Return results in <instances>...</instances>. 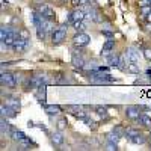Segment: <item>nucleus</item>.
I'll use <instances>...</instances> for the list:
<instances>
[{
  "mask_svg": "<svg viewBox=\"0 0 151 151\" xmlns=\"http://www.w3.org/2000/svg\"><path fill=\"white\" fill-rule=\"evenodd\" d=\"M44 107H45V112L48 113L50 116L58 115V113L60 112V107H59V106H44Z\"/></svg>",
  "mask_w": 151,
  "mask_h": 151,
  "instance_id": "16",
  "label": "nucleus"
},
{
  "mask_svg": "<svg viewBox=\"0 0 151 151\" xmlns=\"http://www.w3.org/2000/svg\"><path fill=\"white\" fill-rule=\"evenodd\" d=\"M125 56H127V59H129V62H136L139 60V52L134 48V47H129L127 50H125Z\"/></svg>",
  "mask_w": 151,
  "mask_h": 151,
  "instance_id": "10",
  "label": "nucleus"
},
{
  "mask_svg": "<svg viewBox=\"0 0 151 151\" xmlns=\"http://www.w3.org/2000/svg\"><path fill=\"white\" fill-rule=\"evenodd\" d=\"M147 76H151V68H148V70H147Z\"/></svg>",
  "mask_w": 151,
  "mask_h": 151,
  "instance_id": "34",
  "label": "nucleus"
},
{
  "mask_svg": "<svg viewBox=\"0 0 151 151\" xmlns=\"http://www.w3.org/2000/svg\"><path fill=\"white\" fill-rule=\"evenodd\" d=\"M89 80H92L95 83H113V82H116L115 77H112L110 74H107L104 71H100L98 74L97 73H91L89 74Z\"/></svg>",
  "mask_w": 151,
  "mask_h": 151,
  "instance_id": "1",
  "label": "nucleus"
},
{
  "mask_svg": "<svg viewBox=\"0 0 151 151\" xmlns=\"http://www.w3.org/2000/svg\"><path fill=\"white\" fill-rule=\"evenodd\" d=\"M36 11L40 12V14L45 18V20H52V21H55V12H53V9L50 8L48 5H45V3H41V5H38L36 6Z\"/></svg>",
  "mask_w": 151,
  "mask_h": 151,
  "instance_id": "4",
  "label": "nucleus"
},
{
  "mask_svg": "<svg viewBox=\"0 0 151 151\" xmlns=\"http://www.w3.org/2000/svg\"><path fill=\"white\" fill-rule=\"evenodd\" d=\"M0 82H2V86H6L9 89H14L17 85V77L14 74L9 73H2V77H0Z\"/></svg>",
  "mask_w": 151,
  "mask_h": 151,
  "instance_id": "3",
  "label": "nucleus"
},
{
  "mask_svg": "<svg viewBox=\"0 0 151 151\" xmlns=\"http://www.w3.org/2000/svg\"><path fill=\"white\" fill-rule=\"evenodd\" d=\"M52 142H53L56 147H59V145L64 144V136H62V133H60V132L53 133V136H52Z\"/></svg>",
  "mask_w": 151,
  "mask_h": 151,
  "instance_id": "14",
  "label": "nucleus"
},
{
  "mask_svg": "<svg viewBox=\"0 0 151 151\" xmlns=\"http://www.w3.org/2000/svg\"><path fill=\"white\" fill-rule=\"evenodd\" d=\"M107 64H109V67L118 68V65H119V56L115 55V53H110V55L107 56Z\"/></svg>",
  "mask_w": 151,
  "mask_h": 151,
  "instance_id": "13",
  "label": "nucleus"
},
{
  "mask_svg": "<svg viewBox=\"0 0 151 151\" xmlns=\"http://www.w3.org/2000/svg\"><path fill=\"white\" fill-rule=\"evenodd\" d=\"M27 45H29V40H24V38L18 36L17 40L12 42L11 48L14 50V52H17V53H21V52H24V50L27 48Z\"/></svg>",
  "mask_w": 151,
  "mask_h": 151,
  "instance_id": "6",
  "label": "nucleus"
},
{
  "mask_svg": "<svg viewBox=\"0 0 151 151\" xmlns=\"http://www.w3.org/2000/svg\"><path fill=\"white\" fill-rule=\"evenodd\" d=\"M125 71L133 73V74H137V73H139V68H137V64H134V62H130V64H127V68H125Z\"/></svg>",
  "mask_w": 151,
  "mask_h": 151,
  "instance_id": "20",
  "label": "nucleus"
},
{
  "mask_svg": "<svg viewBox=\"0 0 151 151\" xmlns=\"http://www.w3.org/2000/svg\"><path fill=\"white\" fill-rule=\"evenodd\" d=\"M67 124H68V122H67V119H65V118L59 119V121H58V129H59V130H64V129L67 127Z\"/></svg>",
  "mask_w": 151,
  "mask_h": 151,
  "instance_id": "24",
  "label": "nucleus"
},
{
  "mask_svg": "<svg viewBox=\"0 0 151 151\" xmlns=\"http://www.w3.org/2000/svg\"><path fill=\"white\" fill-rule=\"evenodd\" d=\"M133 144H139V145H142V144H145V137L139 133V134H136V136H133L132 139H130Z\"/></svg>",
  "mask_w": 151,
  "mask_h": 151,
  "instance_id": "21",
  "label": "nucleus"
},
{
  "mask_svg": "<svg viewBox=\"0 0 151 151\" xmlns=\"http://www.w3.org/2000/svg\"><path fill=\"white\" fill-rule=\"evenodd\" d=\"M73 65L74 67H79V68H83L85 67V59L82 55L79 53H73Z\"/></svg>",
  "mask_w": 151,
  "mask_h": 151,
  "instance_id": "12",
  "label": "nucleus"
},
{
  "mask_svg": "<svg viewBox=\"0 0 151 151\" xmlns=\"http://www.w3.org/2000/svg\"><path fill=\"white\" fill-rule=\"evenodd\" d=\"M125 116H127L129 119H132V121H137L139 116H141L139 107L137 106H129L127 109H125Z\"/></svg>",
  "mask_w": 151,
  "mask_h": 151,
  "instance_id": "8",
  "label": "nucleus"
},
{
  "mask_svg": "<svg viewBox=\"0 0 151 151\" xmlns=\"http://www.w3.org/2000/svg\"><path fill=\"white\" fill-rule=\"evenodd\" d=\"M73 27H74V30H76V32H82V30L85 29L83 20H80V21H74V23H73Z\"/></svg>",
  "mask_w": 151,
  "mask_h": 151,
  "instance_id": "22",
  "label": "nucleus"
},
{
  "mask_svg": "<svg viewBox=\"0 0 151 151\" xmlns=\"http://www.w3.org/2000/svg\"><path fill=\"white\" fill-rule=\"evenodd\" d=\"M20 36L24 38V40H29V33H27L26 30H21V32H20Z\"/></svg>",
  "mask_w": 151,
  "mask_h": 151,
  "instance_id": "30",
  "label": "nucleus"
},
{
  "mask_svg": "<svg viewBox=\"0 0 151 151\" xmlns=\"http://www.w3.org/2000/svg\"><path fill=\"white\" fill-rule=\"evenodd\" d=\"M106 150H110V151H113V150H118V148H116V144H115V142H107V145H106Z\"/></svg>",
  "mask_w": 151,
  "mask_h": 151,
  "instance_id": "29",
  "label": "nucleus"
},
{
  "mask_svg": "<svg viewBox=\"0 0 151 151\" xmlns=\"http://www.w3.org/2000/svg\"><path fill=\"white\" fill-rule=\"evenodd\" d=\"M83 121L86 122V125H88V127H92V129H95V122H94L92 119H89V118H85Z\"/></svg>",
  "mask_w": 151,
  "mask_h": 151,
  "instance_id": "28",
  "label": "nucleus"
},
{
  "mask_svg": "<svg viewBox=\"0 0 151 151\" xmlns=\"http://www.w3.org/2000/svg\"><path fill=\"white\" fill-rule=\"evenodd\" d=\"M115 48V40H107L103 45V52H112Z\"/></svg>",
  "mask_w": 151,
  "mask_h": 151,
  "instance_id": "17",
  "label": "nucleus"
},
{
  "mask_svg": "<svg viewBox=\"0 0 151 151\" xmlns=\"http://www.w3.org/2000/svg\"><path fill=\"white\" fill-rule=\"evenodd\" d=\"M124 134L129 137V139H132L133 136H136V134H139V130H136V129H125V132H124Z\"/></svg>",
  "mask_w": 151,
  "mask_h": 151,
  "instance_id": "23",
  "label": "nucleus"
},
{
  "mask_svg": "<svg viewBox=\"0 0 151 151\" xmlns=\"http://www.w3.org/2000/svg\"><path fill=\"white\" fill-rule=\"evenodd\" d=\"M65 38H67V23L60 24L58 29L53 30V33H52V42L53 44H60Z\"/></svg>",
  "mask_w": 151,
  "mask_h": 151,
  "instance_id": "2",
  "label": "nucleus"
},
{
  "mask_svg": "<svg viewBox=\"0 0 151 151\" xmlns=\"http://www.w3.org/2000/svg\"><path fill=\"white\" fill-rule=\"evenodd\" d=\"M97 113H98L100 116H104V118L107 116V110L104 107H97Z\"/></svg>",
  "mask_w": 151,
  "mask_h": 151,
  "instance_id": "25",
  "label": "nucleus"
},
{
  "mask_svg": "<svg viewBox=\"0 0 151 151\" xmlns=\"http://www.w3.org/2000/svg\"><path fill=\"white\" fill-rule=\"evenodd\" d=\"M145 18H147V21H148V23H151V12H150V14H148Z\"/></svg>",
  "mask_w": 151,
  "mask_h": 151,
  "instance_id": "33",
  "label": "nucleus"
},
{
  "mask_svg": "<svg viewBox=\"0 0 151 151\" xmlns=\"http://www.w3.org/2000/svg\"><path fill=\"white\" fill-rule=\"evenodd\" d=\"M150 3H151V0H150Z\"/></svg>",
  "mask_w": 151,
  "mask_h": 151,
  "instance_id": "36",
  "label": "nucleus"
},
{
  "mask_svg": "<svg viewBox=\"0 0 151 151\" xmlns=\"http://www.w3.org/2000/svg\"><path fill=\"white\" fill-rule=\"evenodd\" d=\"M89 41H91L89 35H86V33H83V32H77V35L73 38V44H74V47H79V48L88 45V44H89Z\"/></svg>",
  "mask_w": 151,
  "mask_h": 151,
  "instance_id": "5",
  "label": "nucleus"
},
{
  "mask_svg": "<svg viewBox=\"0 0 151 151\" xmlns=\"http://www.w3.org/2000/svg\"><path fill=\"white\" fill-rule=\"evenodd\" d=\"M58 2H60V3H64V2H67V0H58Z\"/></svg>",
  "mask_w": 151,
  "mask_h": 151,
  "instance_id": "35",
  "label": "nucleus"
},
{
  "mask_svg": "<svg viewBox=\"0 0 151 151\" xmlns=\"http://www.w3.org/2000/svg\"><path fill=\"white\" fill-rule=\"evenodd\" d=\"M85 17H86V12L83 9H74V11H71V14L68 17V21L70 23L80 21V20H85Z\"/></svg>",
  "mask_w": 151,
  "mask_h": 151,
  "instance_id": "9",
  "label": "nucleus"
},
{
  "mask_svg": "<svg viewBox=\"0 0 151 151\" xmlns=\"http://www.w3.org/2000/svg\"><path fill=\"white\" fill-rule=\"evenodd\" d=\"M101 33H103V35H106V36H109V38H112V36H113V33H112L110 30H101Z\"/></svg>",
  "mask_w": 151,
  "mask_h": 151,
  "instance_id": "31",
  "label": "nucleus"
},
{
  "mask_svg": "<svg viewBox=\"0 0 151 151\" xmlns=\"http://www.w3.org/2000/svg\"><path fill=\"white\" fill-rule=\"evenodd\" d=\"M0 110H2V118H12V116H15V110L12 109L11 106H5V104H2V107H0Z\"/></svg>",
  "mask_w": 151,
  "mask_h": 151,
  "instance_id": "11",
  "label": "nucleus"
},
{
  "mask_svg": "<svg viewBox=\"0 0 151 151\" xmlns=\"http://www.w3.org/2000/svg\"><path fill=\"white\" fill-rule=\"evenodd\" d=\"M8 106H11L12 109H14L15 112H18V109H20V101L17 98H9V101H8Z\"/></svg>",
  "mask_w": 151,
  "mask_h": 151,
  "instance_id": "19",
  "label": "nucleus"
},
{
  "mask_svg": "<svg viewBox=\"0 0 151 151\" xmlns=\"http://www.w3.org/2000/svg\"><path fill=\"white\" fill-rule=\"evenodd\" d=\"M11 29H12V27L2 26V29H0V40L5 41V40H6V36H8V35H9V32H11Z\"/></svg>",
  "mask_w": 151,
  "mask_h": 151,
  "instance_id": "18",
  "label": "nucleus"
},
{
  "mask_svg": "<svg viewBox=\"0 0 151 151\" xmlns=\"http://www.w3.org/2000/svg\"><path fill=\"white\" fill-rule=\"evenodd\" d=\"M144 56H145L147 60L151 62V48H145V50H144Z\"/></svg>",
  "mask_w": 151,
  "mask_h": 151,
  "instance_id": "27",
  "label": "nucleus"
},
{
  "mask_svg": "<svg viewBox=\"0 0 151 151\" xmlns=\"http://www.w3.org/2000/svg\"><path fill=\"white\" fill-rule=\"evenodd\" d=\"M44 83H45V76H32L29 80V88H32V89H40Z\"/></svg>",
  "mask_w": 151,
  "mask_h": 151,
  "instance_id": "7",
  "label": "nucleus"
},
{
  "mask_svg": "<svg viewBox=\"0 0 151 151\" xmlns=\"http://www.w3.org/2000/svg\"><path fill=\"white\" fill-rule=\"evenodd\" d=\"M137 5H139L141 8H144V6H151L150 0H137Z\"/></svg>",
  "mask_w": 151,
  "mask_h": 151,
  "instance_id": "26",
  "label": "nucleus"
},
{
  "mask_svg": "<svg viewBox=\"0 0 151 151\" xmlns=\"http://www.w3.org/2000/svg\"><path fill=\"white\" fill-rule=\"evenodd\" d=\"M137 121H139V124H142L144 127H151V116L150 115H141Z\"/></svg>",
  "mask_w": 151,
  "mask_h": 151,
  "instance_id": "15",
  "label": "nucleus"
},
{
  "mask_svg": "<svg viewBox=\"0 0 151 151\" xmlns=\"http://www.w3.org/2000/svg\"><path fill=\"white\" fill-rule=\"evenodd\" d=\"M70 2H71V5H73V6H77V5L82 2V0H70Z\"/></svg>",
  "mask_w": 151,
  "mask_h": 151,
  "instance_id": "32",
  "label": "nucleus"
}]
</instances>
